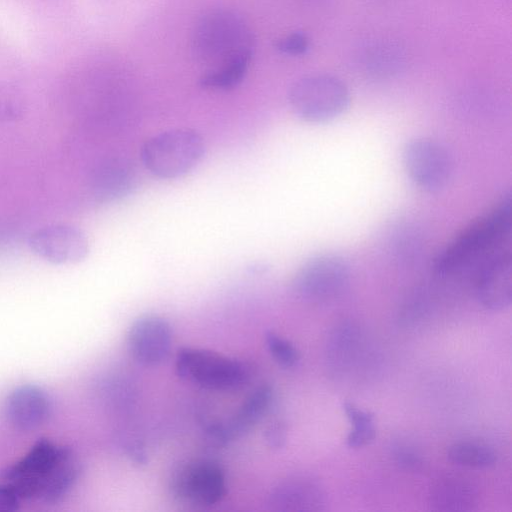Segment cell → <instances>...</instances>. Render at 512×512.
<instances>
[{
  "label": "cell",
  "instance_id": "13",
  "mask_svg": "<svg viewBox=\"0 0 512 512\" xmlns=\"http://www.w3.org/2000/svg\"><path fill=\"white\" fill-rule=\"evenodd\" d=\"M48 394L36 385H22L8 395L5 414L10 424L21 431H32L41 427L51 414Z\"/></svg>",
  "mask_w": 512,
  "mask_h": 512
},
{
  "label": "cell",
  "instance_id": "19",
  "mask_svg": "<svg viewBox=\"0 0 512 512\" xmlns=\"http://www.w3.org/2000/svg\"><path fill=\"white\" fill-rule=\"evenodd\" d=\"M342 408L354 426L347 436L348 447L359 448L372 442L376 435L374 414L360 409L351 402H344Z\"/></svg>",
  "mask_w": 512,
  "mask_h": 512
},
{
  "label": "cell",
  "instance_id": "25",
  "mask_svg": "<svg viewBox=\"0 0 512 512\" xmlns=\"http://www.w3.org/2000/svg\"><path fill=\"white\" fill-rule=\"evenodd\" d=\"M393 458L401 468L408 471H417L423 465L419 452L408 445L400 444L394 447Z\"/></svg>",
  "mask_w": 512,
  "mask_h": 512
},
{
  "label": "cell",
  "instance_id": "12",
  "mask_svg": "<svg viewBox=\"0 0 512 512\" xmlns=\"http://www.w3.org/2000/svg\"><path fill=\"white\" fill-rule=\"evenodd\" d=\"M127 345L137 362L145 366H156L165 361L170 354L171 326L160 316H142L131 325Z\"/></svg>",
  "mask_w": 512,
  "mask_h": 512
},
{
  "label": "cell",
  "instance_id": "24",
  "mask_svg": "<svg viewBox=\"0 0 512 512\" xmlns=\"http://www.w3.org/2000/svg\"><path fill=\"white\" fill-rule=\"evenodd\" d=\"M276 49L285 55L302 56L310 48V38L303 31H293L280 37L275 43Z\"/></svg>",
  "mask_w": 512,
  "mask_h": 512
},
{
  "label": "cell",
  "instance_id": "10",
  "mask_svg": "<svg viewBox=\"0 0 512 512\" xmlns=\"http://www.w3.org/2000/svg\"><path fill=\"white\" fill-rule=\"evenodd\" d=\"M31 250L40 258L54 264H73L88 254L86 235L67 224H52L35 230L28 239Z\"/></svg>",
  "mask_w": 512,
  "mask_h": 512
},
{
  "label": "cell",
  "instance_id": "16",
  "mask_svg": "<svg viewBox=\"0 0 512 512\" xmlns=\"http://www.w3.org/2000/svg\"><path fill=\"white\" fill-rule=\"evenodd\" d=\"M272 399L273 389L270 385L264 384L257 387L229 420L211 425L208 433L220 443H226L244 435L262 419Z\"/></svg>",
  "mask_w": 512,
  "mask_h": 512
},
{
  "label": "cell",
  "instance_id": "2",
  "mask_svg": "<svg viewBox=\"0 0 512 512\" xmlns=\"http://www.w3.org/2000/svg\"><path fill=\"white\" fill-rule=\"evenodd\" d=\"M511 224L512 200L508 192L488 214L467 226L436 255L434 271L441 277H449L485 260L500 250L499 245L510 234Z\"/></svg>",
  "mask_w": 512,
  "mask_h": 512
},
{
  "label": "cell",
  "instance_id": "11",
  "mask_svg": "<svg viewBox=\"0 0 512 512\" xmlns=\"http://www.w3.org/2000/svg\"><path fill=\"white\" fill-rule=\"evenodd\" d=\"M478 301L487 309L502 310L512 300V257L498 250L481 262L475 277Z\"/></svg>",
  "mask_w": 512,
  "mask_h": 512
},
{
  "label": "cell",
  "instance_id": "23",
  "mask_svg": "<svg viewBox=\"0 0 512 512\" xmlns=\"http://www.w3.org/2000/svg\"><path fill=\"white\" fill-rule=\"evenodd\" d=\"M24 102L21 93L13 86L0 84V122H7L21 116Z\"/></svg>",
  "mask_w": 512,
  "mask_h": 512
},
{
  "label": "cell",
  "instance_id": "7",
  "mask_svg": "<svg viewBox=\"0 0 512 512\" xmlns=\"http://www.w3.org/2000/svg\"><path fill=\"white\" fill-rule=\"evenodd\" d=\"M70 450L48 439H39L20 460L4 469L1 477L21 499H37L53 470Z\"/></svg>",
  "mask_w": 512,
  "mask_h": 512
},
{
  "label": "cell",
  "instance_id": "20",
  "mask_svg": "<svg viewBox=\"0 0 512 512\" xmlns=\"http://www.w3.org/2000/svg\"><path fill=\"white\" fill-rule=\"evenodd\" d=\"M390 235V247L395 259L401 264H411L418 259L422 248L420 232L411 224H401Z\"/></svg>",
  "mask_w": 512,
  "mask_h": 512
},
{
  "label": "cell",
  "instance_id": "1",
  "mask_svg": "<svg viewBox=\"0 0 512 512\" xmlns=\"http://www.w3.org/2000/svg\"><path fill=\"white\" fill-rule=\"evenodd\" d=\"M191 40L193 55L204 68L203 72L248 71L255 38L245 20L234 11L215 9L206 12L195 24Z\"/></svg>",
  "mask_w": 512,
  "mask_h": 512
},
{
  "label": "cell",
  "instance_id": "18",
  "mask_svg": "<svg viewBox=\"0 0 512 512\" xmlns=\"http://www.w3.org/2000/svg\"><path fill=\"white\" fill-rule=\"evenodd\" d=\"M403 63V52L389 42L373 43L366 47L362 54L365 71L377 77L394 75L401 70Z\"/></svg>",
  "mask_w": 512,
  "mask_h": 512
},
{
  "label": "cell",
  "instance_id": "3",
  "mask_svg": "<svg viewBox=\"0 0 512 512\" xmlns=\"http://www.w3.org/2000/svg\"><path fill=\"white\" fill-rule=\"evenodd\" d=\"M205 145L190 128H175L149 138L141 149L145 168L155 177L176 179L192 171L201 161Z\"/></svg>",
  "mask_w": 512,
  "mask_h": 512
},
{
  "label": "cell",
  "instance_id": "4",
  "mask_svg": "<svg viewBox=\"0 0 512 512\" xmlns=\"http://www.w3.org/2000/svg\"><path fill=\"white\" fill-rule=\"evenodd\" d=\"M288 102L300 119L323 123L341 115L348 107L350 93L338 77L325 73L305 75L289 88Z\"/></svg>",
  "mask_w": 512,
  "mask_h": 512
},
{
  "label": "cell",
  "instance_id": "9",
  "mask_svg": "<svg viewBox=\"0 0 512 512\" xmlns=\"http://www.w3.org/2000/svg\"><path fill=\"white\" fill-rule=\"evenodd\" d=\"M405 171L420 189L435 192L442 189L452 174V159L447 149L431 138L409 141L402 154Z\"/></svg>",
  "mask_w": 512,
  "mask_h": 512
},
{
  "label": "cell",
  "instance_id": "5",
  "mask_svg": "<svg viewBox=\"0 0 512 512\" xmlns=\"http://www.w3.org/2000/svg\"><path fill=\"white\" fill-rule=\"evenodd\" d=\"M177 374L184 380L211 390L241 387L250 377L242 361L214 351L185 347L176 356Z\"/></svg>",
  "mask_w": 512,
  "mask_h": 512
},
{
  "label": "cell",
  "instance_id": "21",
  "mask_svg": "<svg viewBox=\"0 0 512 512\" xmlns=\"http://www.w3.org/2000/svg\"><path fill=\"white\" fill-rule=\"evenodd\" d=\"M447 455L453 463L470 468H487L496 462V454L490 447L474 442L455 443Z\"/></svg>",
  "mask_w": 512,
  "mask_h": 512
},
{
  "label": "cell",
  "instance_id": "14",
  "mask_svg": "<svg viewBox=\"0 0 512 512\" xmlns=\"http://www.w3.org/2000/svg\"><path fill=\"white\" fill-rule=\"evenodd\" d=\"M137 185L134 167L123 158H109L97 164L90 175L89 186L100 202L118 201L130 195Z\"/></svg>",
  "mask_w": 512,
  "mask_h": 512
},
{
  "label": "cell",
  "instance_id": "17",
  "mask_svg": "<svg viewBox=\"0 0 512 512\" xmlns=\"http://www.w3.org/2000/svg\"><path fill=\"white\" fill-rule=\"evenodd\" d=\"M476 501L475 487L462 478H440L429 489V504L436 511H469Z\"/></svg>",
  "mask_w": 512,
  "mask_h": 512
},
{
  "label": "cell",
  "instance_id": "8",
  "mask_svg": "<svg viewBox=\"0 0 512 512\" xmlns=\"http://www.w3.org/2000/svg\"><path fill=\"white\" fill-rule=\"evenodd\" d=\"M170 489L182 501L211 506L226 496L225 473L217 462L194 460L176 469L170 480Z\"/></svg>",
  "mask_w": 512,
  "mask_h": 512
},
{
  "label": "cell",
  "instance_id": "15",
  "mask_svg": "<svg viewBox=\"0 0 512 512\" xmlns=\"http://www.w3.org/2000/svg\"><path fill=\"white\" fill-rule=\"evenodd\" d=\"M325 503L319 483L305 475L290 476L277 483L268 496V504L276 511H319Z\"/></svg>",
  "mask_w": 512,
  "mask_h": 512
},
{
  "label": "cell",
  "instance_id": "22",
  "mask_svg": "<svg viewBox=\"0 0 512 512\" xmlns=\"http://www.w3.org/2000/svg\"><path fill=\"white\" fill-rule=\"evenodd\" d=\"M265 343L273 359L282 367H294L300 355L295 346L287 339L275 332L268 331L265 335Z\"/></svg>",
  "mask_w": 512,
  "mask_h": 512
},
{
  "label": "cell",
  "instance_id": "6",
  "mask_svg": "<svg viewBox=\"0 0 512 512\" xmlns=\"http://www.w3.org/2000/svg\"><path fill=\"white\" fill-rule=\"evenodd\" d=\"M350 267L339 255L322 254L305 262L293 279V290L302 300L322 304L335 300L347 289Z\"/></svg>",
  "mask_w": 512,
  "mask_h": 512
},
{
  "label": "cell",
  "instance_id": "26",
  "mask_svg": "<svg viewBox=\"0 0 512 512\" xmlns=\"http://www.w3.org/2000/svg\"><path fill=\"white\" fill-rule=\"evenodd\" d=\"M264 437L269 447L273 449L282 448L287 437V429L285 423L281 420L272 421L266 427Z\"/></svg>",
  "mask_w": 512,
  "mask_h": 512
},
{
  "label": "cell",
  "instance_id": "27",
  "mask_svg": "<svg viewBox=\"0 0 512 512\" xmlns=\"http://www.w3.org/2000/svg\"><path fill=\"white\" fill-rule=\"evenodd\" d=\"M22 499L8 483L0 484V512H12L19 508Z\"/></svg>",
  "mask_w": 512,
  "mask_h": 512
}]
</instances>
